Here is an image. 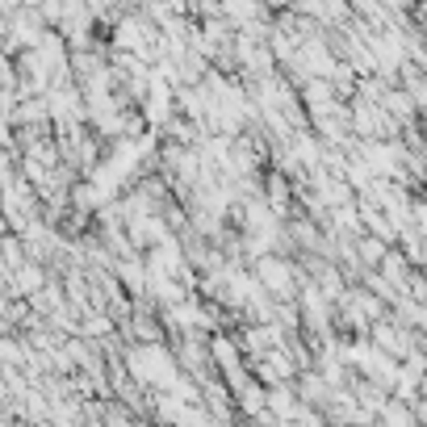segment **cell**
Here are the masks:
<instances>
[]
</instances>
